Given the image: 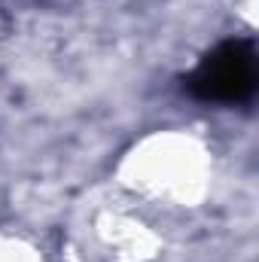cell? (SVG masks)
Masks as SVG:
<instances>
[{"label":"cell","instance_id":"cell-1","mask_svg":"<svg viewBox=\"0 0 259 262\" xmlns=\"http://www.w3.org/2000/svg\"><path fill=\"white\" fill-rule=\"evenodd\" d=\"M256 82L259 64L253 40H223L186 76V92L204 104H247Z\"/></svg>","mask_w":259,"mask_h":262}]
</instances>
